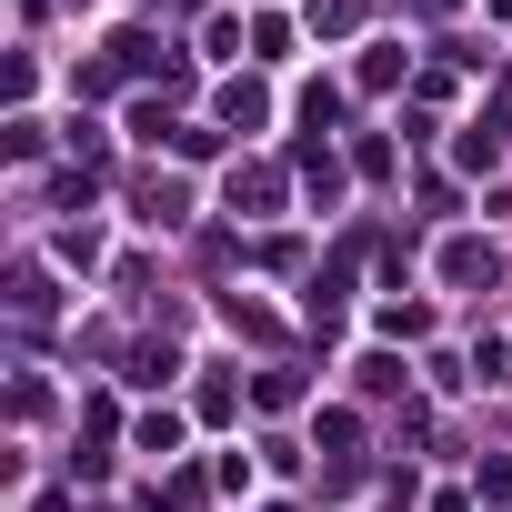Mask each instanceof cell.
Listing matches in <instances>:
<instances>
[{
	"mask_svg": "<svg viewBox=\"0 0 512 512\" xmlns=\"http://www.w3.org/2000/svg\"><path fill=\"white\" fill-rule=\"evenodd\" d=\"M262 111H272V101H262V81H231V91H221V121H231V131H251Z\"/></svg>",
	"mask_w": 512,
	"mask_h": 512,
	"instance_id": "1",
	"label": "cell"
},
{
	"mask_svg": "<svg viewBox=\"0 0 512 512\" xmlns=\"http://www.w3.org/2000/svg\"><path fill=\"white\" fill-rule=\"evenodd\" d=\"M442 272H452V282H492V251H482V241H452Z\"/></svg>",
	"mask_w": 512,
	"mask_h": 512,
	"instance_id": "2",
	"label": "cell"
},
{
	"mask_svg": "<svg viewBox=\"0 0 512 512\" xmlns=\"http://www.w3.org/2000/svg\"><path fill=\"white\" fill-rule=\"evenodd\" d=\"M412 11H452V0H412Z\"/></svg>",
	"mask_w": 512,
	"mask_h": 512,
	"instance_id": "3",
	"label": "cell"
}]
</instances>
